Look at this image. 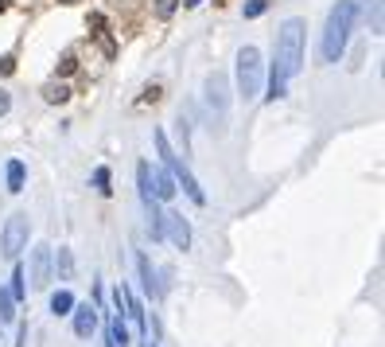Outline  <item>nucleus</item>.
I'll list each match as a JSON object with an SVG mask.
<instances>
[{
  "instance_id": "nucleus-1",
  "label": "nucleus",
  "mask_w": 385,
  "mask_h": 347,
  "mask_svg": "<svg viewBox=\"0 0 385 347\" xmlns=\"http://www.w3.org/2000/svg\"><path fill=\"white\" fill-rule=\"evenodd\" d=\"M354 20H358V8H354V0H339L331 16H327V27H323V63H339L346 51V39L354 32Z\"/></svg>"
},
{
  "instance_id": "nucleus-2",
  "label": "nucleus",
  "mask_w": 385,
  "mask_h": 347,
  "mask_svg": "<svg viewBox=\"0 0 385 347\" xmlns=\"http://www.w3.org/2000/svg\"><path fill=\"white\" fill-rule=\"evenodd\" d=\"M273 67L280 70L285 78H292L296 70L304 67V20H285V27H280L277 35V63Z\"/></svg>"
},
{
  "instance_id": "nucleus-3",
  "label": "nucleus",
  "mask_w": 385,
  "mask_h": 347,
  "mask_svg": "<svg viewBox=\"0 0 385 347\" xmlns=\"http://www.w3.org/2000/svg\"><path fill=\"white\" fill-rule=\"evenodd\" d=\"M237 94L245 102L261 94V51L257 47H242L237 51Z\"/></svg>"
},
{
  "instance_id": "nucleus-4",
  "label": "nucleus",
  "mask_w": 385,
  "mask_h": 347,
  "mask_svg": "<svg viewBox=\"0 0 385 347\" xmlns=\"http://www.w3.org/2000/svg\"><path fill=\"white\" fill-rule=\"evenodd\" d=\"M24 246H27V215H12L0 230V250H4V258H20Z\"/></svg>"
},
{
  "instance_id": "nucleus-5",
  "label": "nucleus",
  "mask_w": 385,
  "mask_h": 347,
  "mask_svg": "<svg viewBox=\"0 0 385 347\" xmlns=\"http://www.w3.org/2000/svg\"><path fill=\"white\" fill-rule=\"evenodd\" d=\"M207 106L222 118L226 113V106H230V82H226V75L222 70H214V75L207 78Z\"/></svg>"
},
{
  "instance_id": "nucleus-6",
  "label": "nucleus",
  "mask_w": 385,
  "mask_h": 347,
  "mask_svg": "<svg viewBox=\"0 0 385 347\" xmlns=\"http://www.w3.org/2000/svg\"><path fill=\"white\" fill-rule=\"evenodd\" d=\"M32 289H47L51 285V246H35L32 250Z\"/></svg>"
},
{
  "instance_id": "nucleus-7",
  "label": "nucleus",
  "mask_w": 385,
  "mask_h": 347,
  "mask_svg": "<svg viewBox=\"0 0 385 347\" xmlns=\"http://www.w3.org/2000/svg\"><path fill=\"white\" fill-rule=\"evenodd\" d=\"M164 234L176 242V250H187V246H191V227H187V219L176 215V211L164 215Z\"/></svg>"
},
{
  "instance_id": "nucleus-8",
  "label": "nucleus",
  "mask_w": 385,
  "mask_h": 347,
  "mask_svg": "<svg viewBox=\"0 0 385 347\" xmlns=\"http://www.w3.org/2000/svg\"><path fill=\"white\" fill-rule=\"evenodd\" d=\"M70 313H74V336H78V339H90L93 332H98V308H90V305H74Z\"/></svg>"
},
{
  "instance_id": "nucleus-9",
  "label": "nucleus",
  "mask_w": 385,
  "mask_h": 347,
  "mask_svg": "<svg viewBox=\"0 0 385 347\" xmlns=\"http://www.w3.org/2000/svg\"><path fill=\"white\" fill-rule=\"evenodd\" d=\"M176 191H179V184H176V176H171L168 168H159L156 176H152V195H156V203H168Z\"/></svg>"
},
{
  "instance_id": "nucleus-10",
  "label": "nucleus",
  "mask_w": 385,
  "mask_h": 347,
  "mask_svg": "<svg viewBox=\"0 0 385 347\" xmlns=\"http://www.w3.org/2000/svg\"><path fill=\"white\" fill-rule=\"evenodd\" d=\"M136 265H141V281H144V293H148L152 301H156V296H164V285H159V281H156L159 273L152 270V262H148V258L141 254V258H136Z\"/></svg>"
},
{
  "instance_id": "nucleus-11",
  "label": "nucleus",
  "mask_w": 385,
  "mask_h": 347,
  "mask_svg": "<svg viewBox=\"0 0 385 347\" xmlns=\"http://www.w3.org/2000/svg\"><path fill=\"white\" fill-rule=\"evenodd\" d=\"M105 347H129V332H125V320H121V313H117V316H109Z\"/></svg>"
},
{
  "instance_id": "nucleus-12",
  "label": "nucleus",
  "mask_w": 385,
  "mask_h": 347,
  "mask_svg": "<svg viewBox=\"0 0 385 347\" xmlns=\"http://www.w3.org/2000/svg\"><path fill=\"white\" fill-rule=\"evenodd\" d=\"M4 176H8V191H12V195H20V191H24L27 168H24L20 160H8V172H4Z\"/></svg>"
},
{
  "instance_id": "nucleus-13",
  "label": "nucleus",
  "mask_w": 385,
  "mask_h": 347,
  "mask_svg": "<svg viewBox=\"0 0 385 347\" xmlns=\"http://www.w3.org/2000/svg\"><path fill=\"white\" fill-rule=\"evenodd\" d=\"M70 308H74V296H70L67 289H59V293L51 296V313L55 316H70Z\"/></svg>"
},
{
  "instance_id": "nucleus-14",
  "label": "nucleus",
  "mask_w": 385,
  "mask_h": 347,
  "mask_svg": "<svg viewBox=\"0 0 385 347\" xmlns=\"http://www.w3.org/2000/svg\"><path fill=\"white\" fill-rule=\"evenodd\" d=\"M43 98H47L51 106H63L70 98V86H63V82H47L43 86Z\"/></svg>"
},
{
  "instance_id": "nucleus-15",
  "label": "nucleus",
  "mask_w": 385,
  "mask_h": 347,
  "mask_svg": "<svg viewBox=\"0 0 385 347\" xmlns=\"http://www.w3.org/2000/svg\"><path fill=\"white\" fill-rule=\"evenodd\" d=\"M16 320V301H12L8 289H0V324H12Z\"/></svg>"
},
{
  "instance_id": "nucleus-16",
  "label": "nucleus",
  "mask_w": 385,
  "mask_h": 347,
  "mask_svg": "<svg viewBox=\"0 0 385 347\" xmlns=\"http://www.w3.org/2000/svg\"><path fill=\"white\" fill-rule=\"evenodd\" d=\"M55 270H59L63 281H70V273H74V258H70L67 246H59V258H55Z\"/></svg>"
},
{
  "instance_id": "nucleus-17",
  "label": "nucleus",
  "mask_w": 385,
  "mask_h": 347,
  "mask_svg": "<svg viewBox=\"0 0 385 347\" xmlns=\"http://www.w3.org/2000/svg\"><path fill=\"white\" fill-rule=\"evenodd\" d=\"M24 277H27V270H24V265H16V270H12V285H8V293H12V301H24V293H27V285H24Z\"/></svg>"
},
{
  "instance_id": "nucleus-18",
  "label": "nucleus",
  "mask_w": 385,
  "mask_h": 347,
  "mask_svg": "<svg viewBox=\"0 0 385 347\" xmlns=\"http://www.w3.org/2000/svg\"><path fill=\"white\" fill-rule=\"evenodd\" d=\"M285 82H288V78L280 75L277 67H273V78H268V94H265L268 102H277V98H285Z\"/></svg>"
},
{
  "instance_id": "nucleus-19",
  "label": "nucleus",
  "mask_w": 385,
  "mask_h": 347,
  "mask_svg": "<svg viewBox=\"0 0 385 347\" xmlns=\"http://www.w3.org/2000/svg\"><path fill=\"white\" fill-rule=\"evenodd\" d=\"M268 12V0H245V20H257Z\"/></svg>"
},
{
  "instance_id": "nucleus-20",
  "label": "nucleus",
  "mask_w": 385,
  "mask_h": 347,
  "mask_svg": "<svg viewBox=\"0 0 385 347\" xmlns=\"http://www.w3.org/2000/svg\"><path fill=\"white\" fill-rule=\"evenodd\" d=\"M93 187H98L101 195H109V168H98V172H93Z\"/></svg>"
},
{
  "instance_id": "nucleus-21",
  "label": "nucleus",
  "mask_w": 385,
  "mask_h": 347,
  "mask_svg": "<svg viewBox=\"0 0 385 347\" xmlns=\"http://www.w3.org/2000/svg\"><path fill=\"white\" fill-rule=\"evenodd\" d=\"M176 4H179V0H156V16H159V20H168L171 12H176Z\"/></svg>"
},
{
  "instance_id": "nucleus-22",
  "label": "nucleus",
  "mask_w": 385,
  "mask_h": 347,
  "mask_svg": "<svg viewBox=\"0 0 385 347\" xmlns=\"http://www.w3.org/2000/svg\"><path fill=\"white\" fill-rule=\"evenodd\" d=\"M0 70H4V75H12V70H16V59H12V55H4V59H0Z\"/></svg>"
},
{
  "instance_id": "nucleus-23",
  "label": "nucleus",
  "mask_w": 385,
  "mask_h": 347,
  "mask_svg": "<svg viewBox=\"0 0 385 347\" xmlns=\"http://www.w3.org/2000/svg\"><path fill=\"white\" fill-rule=\"evenodd\" d=\"M59 70H63V75H70V70H74V55H63V63H59Z\"/></svg>"
},
{
  "instance_id": "nucleus-24",
  "label": "nucleus",
  "mask_w": 385,
  "mask_h": 347,
  "mask_svg": "<svg viewBox=\"0 0 385 347\" xmlns=\"http://www.w3.org/2000/svg\"><path fill=\"white\" fill-rule=\"evenodd\" d=\"M8 106H12V98H8V90H0V118L8 113Z\"/></svg>"
},
{
  "instance_id": "nucleus-25",
  "label": "nucleus",
  "mask_w": 385,
  "mask_h": 347,
  "mask_svg": "<svg viewBox=\"0 0 385 347\" xmlns=\"http://www.w3.org/2000/svg\"><path fill=\"white\" fill-rule=\"evenodd\" d=\"M16 347H27V324H20V332H16Z\"/></svg>"
},
{
  "instance_id": "nucleus-26",
  "label": "nucleus",
  "mask_w": 385,
  "mask_h": 347,
  "mask_svg": "<svg viewBox=\"0 0 385 347\" xmlns=\"http://www.w3.org/2000/svg\"><path fill=\"white\" fill-rule=\"evenodd\" d=\"M63 4H78V0H63Z\"/></svg>"
},
{
  "instance_id": "nucleus-27",
  "label": "nucleus",
  "mask_w": 385,
  "mask_h": 347,
  "mask_svg": "<svg viewBox=\"0 0 385 347\" xmlns=\"http://www.w3.org/2000/svg\"><path fill=\"white\" fill-rule=\"evenodd\" d=\"M0 12H4V0H0Z\"/></svg>"
}]
</instances>
